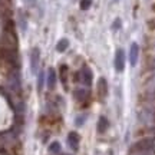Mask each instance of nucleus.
Listing matches in <instances>:
<instances>
[{
  "label": "nucleus",
  "mask_w": 155,
  "mask_h": 155,
  "mask_svg": "<svg viewBox=\"0 0 155 155\" xmlns=\"http://www.w3.org/2000/svg\"><path fill=\"white\" fill-rule=\"evenodd\" d=\"M154 148V141L150 138L147 139H141L137 144L132 145L131 148V154H144V152H150Z\"/></svg>",
  "instance_id": "obj_1"
},
{
  "label": "nucleus",
  "mask_w": 155,
  "mask_h": 155,
  "mask_svg": "<svg viewBox=\"0 0 155 155\" xmlns=\"http://www.w3.org/2000/svg\"><path fill=\"white\" fill-rule=\"evenodd\" d=\"M39 61H40V50H39V48H33L30 52V71L33 73L38 72Z\"/></svg>",
  "instance_id": "obj_2"
},
{
  "label": "nucleus",
  "mask_w": 155,
  "mask_h": 155,
  "mask_svg": "<svg viewBox=\"0 0 155 155\" xmlns=\"http://www.w3.org/2000/svg\"><path fill=\"white\" fill-rule=\"evenodd\" d=\"M115 69L118 72H122L125 69V53L122 49H118L115 53Z\"/></svg>",
  "instance_id": "obj_3"
},
{
  "label": "nucleus",
  "mask_w": 155,
  "mask_h": 155,
  "mask_svg": "<svg viewBox=\"0 0 155 155\" xmlns=\"http://www.w3.org/2000/svg\"><path fill=\"white\" fill-rule=\"evenodd\" d=\"M138 55H139V46L138 43H132L131 49H129V63L131 66H135L138 62Z\"/></svg>",
  "instance_id": "obj_4"
},
{
  "label": "nucleus",
  "mask_w": 155,
  "mask_h": 155,
  "mask_svg": "<svg viewBox=\"0 0 155 155\" xmlns=\"http://www.w3.org/2000/svg\"><path fill=\"white\" fill-rule=\"evenodd\" d=\"M98 95L102 99L108 95V82L105 78H99V81H98Z\"/></svg>",
  "instance_id": "obj_5"
},
{
  "label": "nucleus",
  "mask_w": 155,
  "mask_h": 155,
  "mask_svg": "<svg viewBox=\"0 0 155 155\" xmlns=\"http://www.w3.org/2000/svg\"><path fill=\"white\" fill-rule=\"evenodd\" d=\"M81 76H82L83 83H86L88 86L92 83V78H94V75H92V71H91L88 66H83L82 69H81Z\"/></svg>",
  "instance_id": "obj_6"
},
{
  "label": "nucleus",
  "mask_w": 155,
  "mask_h": 155,
  "mask_svg": "<svg viewBox=\"0 0 155 155\" xmlns=\"http://www.w3.org/2000/svg\"><path fill=\"white\" fill-rule=\"evenodd\" d=\"M9 82H10V86L13 91H19L20 89V76L17 72H12L10 76H9Z\"/></svg>",
  "instance_id": "obj_7"
},
{
  "label": "nucleus",
  "mask_w": 155,
  "mask_h": 155,
  "mask_svg": "<svg viewBox=\"0 0 155 155\" xmlns=\"http://www.w3.org/2000/svg\"><path fill=\"white\" fill-rule=\"evenodd\" d=\"M68 144L73 151H76L79 148V135L76 132H71L68 135Z\"/></svg>",
  "instance_id": "obj_8"
},
{
  "label": "nucleus",
  "mask_w": 155,
  "mask_h": 155,
  "mask_svg": "<svg viewBox=\"0 0 155 155\" xmlns=\"http://www.w3.org/2000/svg\"><path fill=\"white\" fill-rule=\"evenodd\" d=\"M108 127H109V122H108V119H106L105 116H101L99 121H98V132H99V134L106 132Z\"/></svg>",
  "instance_id": "obj_9"
},
{
  "label": "nucleus",
  "mask_w": 155,
  "mask_h": 155,
  "mask_svg": "<svg viewBox=\"0 0 155 155\" xmlns=\"http://www.w3.org/2000/svg\"><path fill=\"white\" fill-rule=\"evenodd\" d=\"M55 85H56V72L53 69H49V72H48V88L53 89Z\"/></svg>",
  "instance_id": "obj_10"
},
{
  "label": "nucleus",
  "mask_w": 155,
  "mask_h": 155,
  "mask_svg": "<svg viewBox=\"0 0 155 155\" xmlns=\"http://www.w3.org/2000/svg\"><path fill=\"white\" fill-rule=\"evenodd\" d=\"M69 48V40L68 39H61L58 45H56V50L58 52H65V50Z\"/></svg>",
  "instance_id": "obj_11"
},
{
  "label": "nucleus",
  "mask_w": 155,
  "mask_h": 155,
  "mask_svg": "<svg viewBox=\"0 0 155 155\" xmlns=\"http://www.w3.org/2000/svg\"><path fill=\"white\" fill-rule=\"evenodd\" d=\"M75 98H76V101H85L88 98V91L86 89H76L75 91Z\"/></svg>",
  "instance_id": "obj_12"
},
{
  "label": "nucleus",
  "mask_w": 155,
  "mask_h": 155,
  "mask_svg": "<svg viewBox=\"0 0 155 155\" xmlns=\"http://www.w3.org/2000/svg\"><path fill=\"white\" fill-rule=\"evenodd\" d=\"M49 151L52 152V154H59V152H61V144H59V142H53V144H50Z\"/></svg>",
  "instance_id": "obj_13"
},
{
  "label": "nucleus",
  "mask_w": 155,
  "mask_h": 155,
  "mask_svg": "<svg viewBox=\"0 0 155 155\" xmlns=\"http://www.w3.org/2000/svg\"><path fill=\"white\" fill-rule=\"evenodd\" d=\"M43 82H45V75L43 72L39 73V78H38V89L39 91H42V88H43Z\"/></svg>",
  "instance_id": "obj_14"
},
{
  "label": "nucleus",
  "mask_w": 155,
  "mask_h": 155,
  "mask_svg": "<svg viewBox=\"0 0 155 155\" xmlns=\"http://www.w3.org/2000/svg\"><path fill=\"white\" fill-rule=\"evenodd\" d=\"M91 6H92V0H81V9L86 10Z\"/></svg>",
  "instance_id": "obj_15"
},
{
  "label": "nucleus",
  "mask_w": 155,
  "mask_h": 155,
  "mask_svg": "<svg viewBox=\"0 0 155 155\" xmlns=\"http://www.w3.org/2000/svg\"><path fill=\"white\" fill-rule=\"evenodd\" d=\"M61 72H62V82L66 83V72H68V66H66V65H62Z\"/></svg>",
  "instance_id": "obj_16"
},
{
  "label": "nucleus",
  "mask_w": 155,
  "mask_h": 155,
  "mask_svg": "<svg viewBox=\"0 0 155 155\" xmlns=\"http://www.w3.org/2000/svg\"><path fill=\"white\" fill-rule=\"evenodd\" d=\"M23 2H25V3H26L28 6H35L38 0H23Z\"/></svg>",
  "instance_id": "obj_17"
},
{
  "label": "nucleus",
  "mask_w": 155,
  "mask_h": 155,
  "mask_svg": "<svg viewBox=\"0 0 155 155\" xmlns=\"http://www.w3.org/2000/svg\"><path fill=\"white\" fill-rule=\"evenodd\" d=\"M119 23H121V22H119V19H116V22L114 23V29H118V28H119Z\"/></svg>",
  "instance_id": "obj_18"
}]
</instances>
